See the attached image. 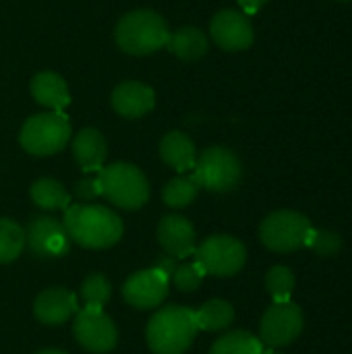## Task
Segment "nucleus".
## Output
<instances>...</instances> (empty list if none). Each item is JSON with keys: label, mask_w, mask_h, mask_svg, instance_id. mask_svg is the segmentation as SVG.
<instances>
[{"label": "nucleus", "mask_w": 352, "mask_h": 354, "mask_svg": "<svg viewBox=\"0 0 352 354\" xmlns=\"http://www.w3.org/2000/svg\"><path fill=\"white\" fill-rule=\"evenodd\" d=\"M62 224L68 239L87 249L112 247L122 236V220L102 205H68Z\"/></svg>", "instance_id": "1"}, {"label": "nucleus", "mask_w": 352, "mask_h": 354, "mask_svg": "<svg viewBox=\"0 0 352 354\" xmlns=\"http://www.w3.org/2000/svg\"><path fill=\"white\" fill-rule=\"evenodd\" d=\"M197 332L195 311L180 305H168L149 319L147 344L154 354H185Z\"/></svg>", "instance_id": "2"}, {"label": "nucleus", "mask_w": 352, "mask_h": 354, "mask_svg": "<svg viewBox=\"0 0 352 354\" xmlns=\"http://www.w3.org/2000/svg\"><path fill=\"white\" fill-rule=\"evenodd\" d=\"M168 35L170 31L164 17L147 8L127 12L114 29L118 48L131 56H147L162 50L168 41Z\"/></svg>", "instance_id": "3"}, {"label": "nucleus", "mask_w": 352, "mask_h": 354, "mask_svg": "<svg viewBox=\"0 0 352 354\" xmlns=\"http://www.w3.org/2000/svg\"><path fill=\"white\" fill-rule=\"evenodd\" d=\"M102 195L120 209H139L149 199V185L145 174L127 162L104 166L98 172Z\"/></svg>", "instance_id": "4"}, {"label": "nucleus", "mask_w": 352, "mask_h": 354, "mask_svg": "<svg viewBox=\"0 0 352 354\" xmlns=\"http://www.w3.org/2000/svg\"><path fill=\"white\" fill-rule=\"evenodd\" d=\"M71 139V122L64 112H44L29 116L19 133L21 147L31 156H54L66 147Z\"/></svg>", "instance_id": "5"}, {"label": "nucleus", "mask_w": 352, "mask_h": 354, "mask_svg": "<svg viewBox=\"0 0 352 354\" xmlns=\"http://www.w3.org/2000/svg\"><path fill=\"white\" fill-rule=\"evenodd\" d=\"M193 176L199 189L228 193L241 183L243 166L234 151L226 147H207L201 156H197Z\"/></svg>", "instance_id": "6"}, {"label": "nucleus", "mask_w": 352, "mask_h": 354, "mask_svg": "<svg viewBox=\"0 0 352 354\" xmlns=\"http://www.w3.org/2000/svg\"><path fill=\"white\" fill-rule=\"evenodd\" d=\"M311 222L307 216L293 212V209H280L270 214L259 228L261 243L276 253H290L307 245Z\"/></svg>", "instance_id": "7"}, {"label": "nucleus", "mask_w": 352, "mask_h": 354, "mask_svg": "<svg viewBox=\"0 0 352 354\" xmlns=\"http://www.w3.org/2000/svg\"><path fill=\"white\" fill-rule=\"evenodd\" d=\"M195 261L203 268L205 276H218L228 278L243 270L247 261V249L245 245L228 234H216L205 239L195 249Z\"/></svg>", "instance_id": "8"}, {"label": "nucleus", "mask_w": 352, "mask_h": 354, "mask_svg": "<svg viewBox=\"0 0 352 354\" xmlns=\"http://www.w3.org/2000/svg\"><path fill=\"white\" fill-rule=\"evenodd\" d=\"M303 332V311L299 305L284 301L274 303L261 317L259 334L261 342L270 348H280L293 344Z\"/></svg>", "instance_id": "9"}, {"label": "nucleus", "mask_w": 352, "mask_h": 354, "mask_svg": "<svg viewBox=\"0 0 352 354\" xmlns=\"http://www.w3.org/2000/svg\"><path fill=\"white\" fill-rule=\"evenodd\" d=\"M73 332L77 342L89 353H110L118 342L116 326L102 307H83L77 311Z\"/></svg>", "instance_id": "10"}, {"label": "nucleus", "mask_w": 352, "mask_h": 354, "mask_svg": "<svg viewBox=\"0 0 352 354\" xmlns=\"http://www.w3.org/2000/svg\"><path fill=\"white\" fill-rule=\"evenodd\" d=\"M68 234L64 224L50 216H37L29 222L25 230V245H29L31 253L39 259L62 257L68 253Z\"/></svg>", "instance_id": "11"}, {"label": "nucleus", "mask_w": 352, "mask_h": 354, "mask_svg": "<svg viewBox=\"0 0 352 354\" xmlns=\"http://www.w3.org/2000/svg\"><path fill=\"white\" fill-rule=\"evenodd\" d=\"M210 33H212V39L216 41V46L226 52L247 50L255 37L249 17L245 12H239L232 8H226V10H220L214 15V19L210 23Z\"/></svg>", "instance_id": "12"}, {"label": "nucleus", "mask_w": 352, "mask_h": 354, "mask_svg": "<svg viewBox=\"0 0 352 354\" xmlns=\"http://www.w3.org/2000/svg\"><path fill=\"white\" fill-rule=\"evenodd\" d=\"M168 282L170 278L164 276L160 270L149 268L133 274L124 286H122V297L131 307L137 309H154L160 307L166 297H168Z\"/></svg>", "instance_id": "13"}, {"label": "nucleus", "mask_w": 352, "mask_h": 354, "mask_svg": "<svg viewBox=\"0 0 352 354\" xmlns=\"http://www.w3.org/2000/svg\"><path fill=\"white\" fill-rule=\"evenodd\" d=\"M158 241L162 245V249L166 251V255L170 257H191L195 253V228L193 224L178 216V214H170L164 216L158 224Z\"/></svg>", "instance_id": "14"}, {"label": "nucleus", "mask_w": 352, "mask_h": 354, "mask_svg": "<svg viewBox=\"0 0 352 354\" xmlns=\"http://www.w3.org/2000/svg\"><path fill=\"white\" fill-rule=\"evenodd\" d=\"M112 108L122 118H141L156 106V93L149 85L139 81H124L112 91Z\"/></svg>", "instance_id": "15"}, {"label": "nucleus", "mask_w": 352, "mask_h": 354, "mask_svg": "<svg viewBox=\"0 0 352 354\" xmlns=\"http://www.w3.org/2000/svg\"><path fill=\"white\" fill-rule=\"evenodd\" d=\"M33 313L46 326H60L77 313V299L64 288H48L35 299Z\"/></svg>", "instance_id": "16"}, {"label": "nucleus", "mask_w": 352, "mask_h": 354, "mask_svg": "<svg viewBox=\"0 0 352 354\" xmlns=\"http://www.w3.org/2000/svg\"><path fill=\"white\" fill-rule=\"evenodd\" d=\"M73 156L83 172H100L108 156L104 135L98 129H81L73 139Z\"/></svg>", "instance_id": "17"}, {"label": "nucleus", "mask_w": 352, "mask_h": 354, "mask_svg": "<svg viewBox=\"0 0 352 354\" xmlns=\"http://www.w3.org/2000/svg\"><path fill=\"white\" fill-rule=\"evenodd\" d=\"M31 95L37 104H41L54 112H62L71 104V93H68L66 81L58 73H52V71L37 73L31 79Z\"/></svg>", "instance_id": "18"}, {"label": "nucleus", "mask_w": 352, "mask_h": 354, "mask_svg": "<svg viewBox=\"0 0 352 354\" xmlns=\"http://www.w3.org/2000/svg\"><path fill=\"white\" fill-rule=\"evenodd\" d=\"M160 156L164 164H168L180 174L193 170L197 162L195 143L180 131H170L168 135H164V139L160 141Z\"/></svg>", "instance_id": "19"}, {"label": "nucleus", "mask_w": 352, "mask_h": 354, "mask_svg": "<svg viewBox=\"0 0 352 354\" xmlns=\"http://www.w3.org/2000/svg\"><path fill=\"white\" fill-rule=\"evenodd\" d=\"M168 52L178 56L180 60H199L207 54L210 41L207 35L197 27H180L168 35V41L164 46Z\"/></svg>", "instance_id": "20"}, {"label": "nucleus", "mask_w": 352, "mask_h": 354, "mask_svg": "<svg viewBox=\"0 0 352 354\" xmlns=\"http://www.w3.org/2000/svg\"><path fill=\"white\" fill-rule=\"evenodd\" d=\"M31 199L41 209H66L71 205L68 191L54 178H39L31 185Z\"/></svg>", "instance_id": "21"}, {"label": "nucleus", "mask_w": 352, "mask_h": 354, "mask_svg": "<svg viewBox=\"0 0 352 354\" xmlns=\"http://www.w3.org/2000/svg\"><path fill=\"white\" fill-rule=\"evenodd\" d=\"M197 317V328L205 332H220L226 330L234 322V309L226 301H210L205 303L199 311H195Z\"/></svg>", "instance_id": "22"}, {"label": "nucleus", "mask_w": 352, "mask_h": 354, "mask_svg": "<svg viewBox=\"0 0 352 354\" xmlns=\"http://www.w3.org/2000/svg\"><path fill=\"white\" fill-rule=\"evenodd\" d=\"M197 193H199V185H197L195 176H193V174H189V176L183 174V176L172 178V180L164 187L162 199H164V203H166L168 207L180 209V207L191 205V203L195 201Z\"/></svg>", "instance_id": "23"}, {"label": "nucleus", "mask_w": 352, "mask_h": 354, "mask_svg": "<svg viewBox=\"0 0 352 354\" xmlns=\"http://www.w3.org/2000/svg\"><path fill=\"white\" fill-rule=\"evenodd\" d=\"M263 353V344L259 338H255L249 332H230L226 336H222L214 346L210 354H261Z\"/></svg>", "instance_id": "24"}, {"label": "nucleus", "mask_w": 352, "mask_h": 354, "mask_svg": "<svg viewBox=\"0 0 352 354\" xmlns=\"http://www.w3.org/2000/svg\"><path fill=\"white\" fill-rule=\"evenodd\" d=\"M25 247V230L8 218H0V263L15 261Z\"/></svg>", "instance_id": "25"}, {"label": "nucleus", "mask_w": 352, "mask_h": 354, "mask_svg": "<svg viewBox=\"0 0 352 354\" xmlns=\"http://www.w3.org/2000/svg\"><path fill=\"white\" fill-rule=\"evenodd\" d=\"M295 284H297L295 274L286 266H276L266 276V288L272 295L274 303L290 301V295L295 290Z\"/></svg>", "instance_id": "26"}, {"label": "nucleus", "mask_w": 352, "mask_h": 354, "mask_svg": "<svg viewBox=\"0 0 352 354\" xmlns=\"http://www.w3.org/2000/svg\"><path fill=\"white\" fill-rule=\"evenodd\" d=\"M110 295H112V286L102 274H91L89 278H85L81 286V297L85 301V307H104L110 301Z\"/></svg>", "instance_id": "27"}, {"label": "nucleus", "mask_w": 352, "mask_h": 354, "mask_svg": "<svg viewBox=\"0 0 352 354\" xmlns=\"http://www.w3.org/2000/svg\"><path fill=\"white\" fill-rule=\"evenodd\" d=\"M305 247H311L322 257H334L342 249V236L332 232V230H315V228H311Z\"/></svg>", "instance_id": "28"}, {"label": "nucleus", "mask_w": 352, "mask_h": 354, "mask_svg": "<svg viewBox=\"0 0 352 354\" xmlns=\"http://www.w3.org/2000/svg\"><path fill=\"white\" fill-rule=\"evenodd\" d=\"M203 276H205L203 268H201L197 261H193V263L176 266V270H174V274H172V282H174V286H176L178 290H183V292H193V290H197V288L201 286Z\"/></svg>", "instance_id": "29"}, {"label": "nucleus", "mask_w": 352, "mask_h": 354, "mask_svg": "<svg viewBox=\"0 0 352 354\" xmlns=\"http://www.w3.org/2000/svg\"><path fill=\"white\" fill-rule=\"evenodd\" d=\"M100 195H102V191H100L98 176L95 178H83L75 185V197L81 201H89V199H95Z\"/></svg>", "instance_id": "30"}, {"label": "nucleus", "mask_w": 352, "mask_h": 354, "mask_svg": "<svg viewBox=\"0 0 352 354\" xmlns=\"http://www.w3.org/2000/svg\"><path fill=\"white\" fill-rule=\"evenodd\" d=\"M154 268L160 270L164 276L172 278V274H174V270H176V261H174V257H170V255H162V257H158V261H156Z\"/></svg>", "instance_id": "31"}, {"label": "nucleus", "mask_w": 352, "mask_h": 354, "mask_svg": "<svg viewBox=\"0 0 352 354\" xmlns=\"http://www.w3.org/2000/svg\"><path fill=\"white\" fill-rule=\"evenodd\" d=\"M237 2L241 4L245 15H255L261 6H266L268 0H237Z\"/></svg>", "instance_id": "32"}, {"label": "nucleus", "mask_w": 352, "mask_h": 354, "mask_svg": "<svg viewBox=\"0 0 352 354\" xmlns=\"http://www.w3.org/2000/svg\"><path fill=\"white\" fill-rule=\"evenodd\" d=\"M37 354H66V353H62V351H41V353H37Z\"/></svg>", "instance_id": "33"}, {"label": "nucleus", "mask_w": 352, "mask_h": 354, "mask_svg": "<svg viewBox=\"0 0 352 354\" xmlns=\"http://www.w3.org/2000/svg\"><path fill=\"white\" fill-rule=\"evenodd\" d=\"M261 354H280V353H272V351H263Z\"/></svg>", "instance_id": "34"}, {"label": "nucleus", "mask_w": 352, "mask_h": 354, "mask_svg": "<svg viewBox=\"0 0 352 354\" xmlns=\"http://www.w3.org/2000/svg\"><path fill=\"white\" fill-rule=\"evenodd\" d=\"M342 2H349V0H342Z\"/></svg>", "instance_id": "35"}]
</instances>
